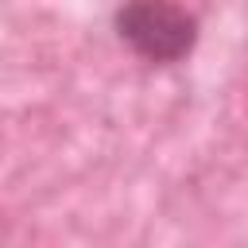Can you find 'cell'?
Listing matches in <instances>:
<instances>
[{"label":"cell","instance_id":"obj_1","mask_svg":"<svg viewBox=\"0 0 248 248\" xmlns=\"http://www.w3.org/2000/svg\"><path fill=\"white\" fill-rule=\"evenodd\" d=\"M116 39L151 66H178L202 39V19L182 0H124L112 16Z\"/></svg>","mask_w":248,"mask_h":248}]
</instances>
